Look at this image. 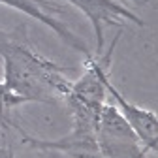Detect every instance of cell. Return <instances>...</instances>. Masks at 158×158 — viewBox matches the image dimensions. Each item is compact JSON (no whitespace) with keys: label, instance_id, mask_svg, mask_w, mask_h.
Wrapping results in <instances>:
<instances>
[{"label":"cell","instance_id":"1","mask_svg":"<svg viewBox=\"0 0 158 158\" xmlns=\"http://www.w3.org/2000/svg\"><path fill=\"white\" fill-rule=\"evenodd\" d=\"M0 58L4 64V79L0 81V126L6 130H21L10 118L13 107L30 102L53 104L64 100L72 87L66 68L40 55L28 42L25 27H17L11 32L0 30Z\"/></svg>","mask_w":158,"mask_h":158},{"label":"cell","instance_id":"2","mask_svg":"<svg viewBox=\"0 0 158 158\" xmlns=\"http://www.w3.org/2000/svg\"><path fill=\"white\" fill-rule=\"evenodd\" d=\"M121 40L118 32L109 49L102 55H89L85 60V72L83 75L72 81V87L64 98L72 111V130L68 135L55 141L36 139L27 135L23 130H19L23 143H27L32 149L38 151H56L66 152L72 158H89L98 154L96 135H98V124H100V113L104 104L107 102L106 96V79L109 77V66L113 60L115 47Z\"/></svg>","mask_w":158,"mask_h":158},{"label":"cell","instance_id":"3","mask_svg":"<svg viewBox=\"0 0 158 158\" xmlns=\"http://www.w3.org/2000/svg\"><path fill=\"white\" fill-rule=\"evenodd\" d=\"M96 145L98 154L89 158H156V151L147 149L139 141L111 102H106L102 107Z\"/></svg>","mask_w":158,"mask_h":158},{"label":"cell","instance_id":"4","mask_svg":"<svg viewBox=\"0 0 158 158\" xmlns=\"http://www.w3.org/2000/svg\"><path fill=\"white\" fill-rule=\"evenodd\" d=\"M0 4L8 6V8H13L17 11L32 17L34 21L45 25L47 28H51L58 38H60L66 45H70L72 49H75L79 53H83L85 56L92 55L85 40L81 36H77L64 21H60V19L56 17L58 13H62V8L58 4L51 2V0H0Z\"/></svg>","mask_w":158,"mask_h":158},{"label":"cell","instance_id":"5","mask_svg":"<svg viewBox=\"0 0 158 158\" xmlns=\"http://www.w3.org/2000/svg\"><path fill=\"white\" fill-rule=\"evenodd\" d=\"M106 96L111 100V104L117 107V111L124 117V121L130 124V128L139 137V141L147 147L156 151V139H158V123L156 113L151 109H143L128 102L126 98L117 90V87L111 83V79H106Z\"/></svg>","mask_w":158,"mask_h":158},{"label":"cell","instance_id":"6","mask_svg":"<svg viewBox=\"0 0 158 158\" xmlns=\"http://www.w3.org/2000/svg\"><path fill=\"white\" fill-rule=\"evenodd\" d=\"M115 2L123 4V6H126V4H134V6H147V4H149V0H115Z\"/></svg>","mask_w":158,"mask_h":158},{"label":"cell","instance_id":"7","mask_svg":"<svg viewBox=\"0 0 158 158\" xmlns=\"http://www.w3.org/2000/svg\"><path fill=\"white\" fill-rule=\"evenodd\" d=\"M0 158H15V154H13L10 145L8 147H0Z\"/></svg>","mask_w":158,"mask_h":158}]
</instances>
